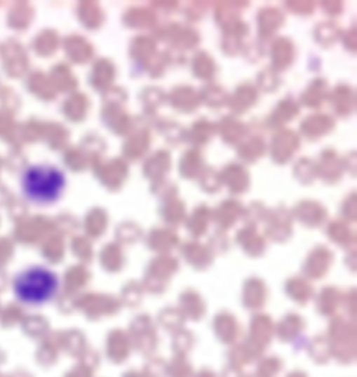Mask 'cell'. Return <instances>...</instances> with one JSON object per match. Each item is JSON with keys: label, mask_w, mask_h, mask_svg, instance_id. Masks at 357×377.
Listing matches in <instances>:
<instances>
[{"label": "cell", "mask_w": 357, "mask_h": 377, "mask_svg": "<svg viewBox=\"0 0 357 377\" xmlns=\"http://www.w3.org/2000/svg\"><path fill=\"white\" fill-rule=\"evenodd\" d=\"M15 296L28 305H42L50 300L59 288L56 274L45 267H31L14 279Z\"/></svg>", "instance_id": "7a4b0ae2"}, {"label": "cell", "mask_w": 357, "mask_h": 377, "mask_svg": "<svg viewBox=\"0 0 357 377\" xmlns=\"http://www.w3.org/2000/svg\"><path fill=\"white\" fill-rule=\"evenodd\" d=\"M66 185L65 173L50 165L29 166L21 179V187L25 197L38 204L56 201Z\"/></svg>", "instance_id": "6da1fadb"}]
</instances>
